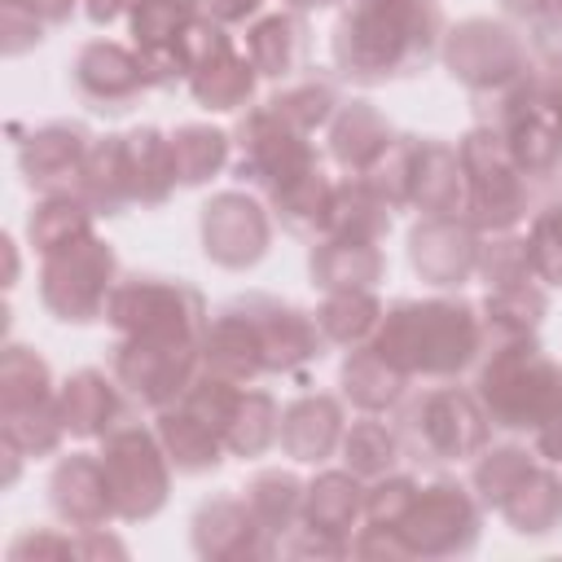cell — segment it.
Here are the masks:
<instances>
[{"label":"cell","mask_w":562,"mask_h":562,"mask_svg":"<svg viewBox=\"0 0 562 562\" xmlns=\"http://www.w3.org/2000/svg\"><path fill=\"white\" fill-rule=\"evenodd\" d=\"M448 66L474 97H492L501 110L531 88L527 48L505 26H492V22L457 26L448 35Z\"/></svg>","instance_id":"obj_8"},{"label":"cell","mask_w":562,"mask_h":562,"mask_svg":"<svg viewBox=\"0 0 562 562\" xmlns=\"http://www.w3.org/2000/svg\"><path fill=\"white\" fill-rule=\"evenodd\" d=\"M391 123L369 105V101H351L338 110L334 127H329V154L338 158V167H347L351 176H364L373 167V158L391 145Z\"/></svg>","instance_id":"obj_23"},{"label":"cell","mask_w":562,"mask_h":562,"mask_svg":"<svg viewBox=\"0 0 562 562\" xmlns=\"http://www.w3.org/2000/svg\"><path fill=\"white\" fill-rule=\"evenodd\" d=\"M303 514H307V527L329 536H342L347 527H356L364 514V492L356 474H321L303 496Z\"/></svg>","instance_id":"obj_27"},{"label":"cell","mask_w":562,"mask_h":562,"mask_svg":"<svg viewBox=\"0 0 562 562\" xmlns=\"http://www.w3.org/2000/svg\"><path fill=\"white\" fill-rule=\"evenodd\" d=\"M193 540H198V553H272V540H263V522L255 518V509L233 496H220L211 505L198 509L193 518Z\"/></svg>","instance_id":"obj_18"},{"label":"cell","mask_w":562,"mask_h":562,"mask_svg":"<svg viewBox=\"0 0 562 562\" xmlns=\"http://www.w3.org/2000/svg\"><path fill=\"white\" fill-rule=\"evenodd\" d=\"M378 321H382V307H378V299L369 294V290H329V299H325V307L316 312V325H321V334L329 338V342H351V347H360L373 329H378Z\"/></svg>","instance_id":"obj_29"},{"label":"cell","mask_w":562,"mask_h":562,"mask_svg":"<svg viewBox=\"0 0 562 562\" xmlns=\"http://www.w3.org/2000/svg\"><path fill=\"white\" fill-rule=\"evenodd\" d=\"M123 145V176H127V193L140 206H158L167 202V193L180 184L176 180V162H171V140H162V132L140 127L119 136Z\"/></svg>","instance_id":"obj_19"},{"label":"cell","mask_w":562,"mask_h":562,"mask_svg":"<svg viewBox=\"0 0 562 562\" xmlns=\"http://www.w3.org/2000/svg\"><path fill=\"white\" fill-rule=\"evenodd\" d=\"M255 75H259V70L250 66L246 53L224 48L220 57H211L206 66H198V70L189 75V88H193V97H198L206 110H237V105L250 101Z\"/></svg>","instance_id":"obj_26"},{"label":"cell","mask_w":562,"mask_h":562,"mask_svg":"<svg viewBox=\"0 0 562 562\" xmlns=\"http://www.w3.org/2000/svg\"><path fill=\"white\" fill-rule=\"evenodd\" d=\"M281 448L294 461H325L334 452V443L342 439V408L329 395H303L285 408L281 430H277Z\"/></svg>","instance_id":"obj_20"},{"label":"cell","mask_w":562,"mask_h":562,"mask_svg":"<svg viewBox=\"0 0 562 562\" xmlns=\"http://www.w3.org/2000/svg\"><path fill=\"white\" fill-rule=\"evenodd\" d=\"M527 250H531V268L536 277L544 281H562V202L544 206L531 224V237H527Z\"/></svg>","instance_id":"obj_35"},{"label":"cell","mask_w":562,"mask_h":562,"mask_svg":"<svg viewBox=\"0 0 562 562\" xmlns=\"http://www.w3.org/2000/svg\"><path fill=\"white\" fill-rule=\"evenodd\" d=\"M373 334H378L373 351L382 360H391L404 378H430V382L457 378L487 338L474 307L452 299L395 303L391 312H382Z\"/></svg>","instance_id":"obj_2"},{"label":"cell","mask_w":562,"mask_h":562,"mask_svg":"<svg viewBox=\"0 0 562 562\" xmlns=\"http://www.w3.org/2000/svg\"><path fill=\"white\" fill-rule=\"evenodd\" d=\"M408 255L430 285H461L479 268L474 224H465L461 215H426L408 237Z\"/></svg>","instance_id":"obj_15"},{"label":"cell","mask_w":562,"mask_h":562,"mask_svg":"<svg viewBox=\"0 0 562 562\" xmlns=\"http://www.w3.org/2000/svg\"><path fill=\"white\" fill-rule=\"evenodd\" d=\"M461 167H465V215L474 228L509 233L531 202L527 171L514 162L501 127H474L461 140Z\"/></svg>","instance_id":"obj_5"},{"label":"cell","mask_w":562,"mask_h":562,"mask_svg":"<svg viewBox=\"0 0 562 562\" xmlns=\"http://www.w3.org/2000/svg\"><path fill=\"white\" fill-rule=\"evenodd\" d=\"M70 79H75L79 101L97 114H127L136 105V97L149 88V70H145L140 53L110 44V40L83 44Z\"/></svg>","instance_id":"obj_11"},{"label":"cell","mask_w":562,"mask_h":562,"mask_svg":"<svg viewBox=\"0 0 562 562\" xmlns=\"http://www.w3.org/2000/svg\"><path fill=\"white\" fill-rule=\"evenodd\" d=\"M0 413H4V443H13L22 457H48L66 435L48 364L22 342L4 347L0 360Z\"/></svg>","instance_id":"obj_4"},{"label":"cell","mask_w":562,"mask_h":562,"mask_svg":"<svg viewBox=\"0 0 562 562\" xmlns=\"http://www.w3.org/2000/svg\"><path fill=\"white\" fill-rule=\"evenodd\" d=\"M123 9H132V0H88V18L92 22H114Z\"/></svg>","instance_id":"obj_37"},{"label":"cell","mask_w":562,"mask_h":562,"mask_svg":"<svg viewBox=\"0 0 562 562\" xmlns=\"http://www.w3.org/2000/svg\"><path fill=\"white\" fill-rule=\"evenodd\" d=\"M158 439H162L171 465L184 470V474L215 470V465L224 461V448H228L224 435H220L198 408H189L184 400H176L171 408H162V417H158Z\"/></svg>","instance_id":"obj_17"},{"label":"cell","mask_w":562,"mask_h":562,"mask_svg":"<svg viewBox=\"0 0 562 562\" xmlns=\"http://www.w3.org/2000/svg\"><path fill=\"white\" fill-rule=\"evenodd\" d=\"M57 408H61V422L70 435L79 439H105L114 426H123V395L119 386L97 373V369H83L75 373L61 391H57Z\"/></svg>","instance_id":"obj_16"},{"label":"cell","mask_w":562,"mask_h":562,"mask_svg":"<svg viewBox=\"0 0 562 562\" xmlns=\"http://www.w3.org/2000/svg\"><path fill=\"white\" fill-rule=\"evenodd\" d=\"M167 461L171 457H167L162 439L132 422H123L105 435L101 465H105L119 518L136 522V518L158 514V505L167 501Z\"/></svg>","instance_id":"obj_9"},{"label":"cell","mask_w":562,"mask_h":562,"mask_svg":"<svg viewBox=\"0 0 562 562\" xmlns=\"http://www.w3.org/2000/svg\"><path fill=\"white\" fill-rule=\"evenodd\" d=\"M88 149H92V136L79 123H48L18 145V167L26 184L40 193H75Z\"/></svg>","instance_id":"obj_13"},{"label":"cell","mask_w":562,"mask_h":562,"mask_svg":"<svg viewBox=\"0 0 562 562\" xmlns=\"http://www.w3.org/2000/svg\"><path fill=\"white\" fill-rule=\"evenodd\" d=\"M334 105H338V92H334V83L329 79H303V83H290L285 92H277L272 101H268V110L277 114V119H285L290 127H299V132H312V127H321V123H329L334 119Z\"/></svg>","instance_id":"obj_34"},{"label":"cell","mask_w":562,"mask_h":562,"mask_svg":"<svg viewBox=\"0 0 562 562\" xmlns=\"http://www.w3.org/2000/svg\"><path fill=\"white\" fill-rule=\"evenodd\" d=\"M435 44L439 9L430 0H351L334 26L338 75L356 83L417 75Z\"/></svg>","instance_id":"obj_1"},{"label":"cell","mask_w":562,"mask_h":562,"mask_svg":"<svg viewBox=\"0 0 562 562\" xmlns=\"http://www.w3.org/2000/svg\"><path fill=\"white\" fill-rule=\"evenodd\" d=\"M48 501H53V514L61 522H70L75 531H97L105 527L119 509H114V492H110V479H105V465L101 457L92 452H70L53 479H48Z\"/></svg>","instance_id":"obj_14"},{"label":"cell","mask_w":562,"mask_h":562,"mask_svg":"<svg viewBox=\"0 0 562 562\" xmlns=\"http://www.w3.org/2000/svg\"><path fill=\"white\" fill-rule=\"evenodd\" d=\"M395 531L404 536L408 553H461L479 536V505L465 496V487L439 479L430 487H417Z\"/></svg>","instance_id":"obj_10"},{"label":"cell","mask_w":562,"mask_h":562,"mask_svg":"<svg viewBox=\"0 0 562 562\" xmlns=\"http://www.w3.org/2000/svg\"><path fill=\"white\" fill-rule=\"evenodd\" d=\"M487 413L479 408L474 395H461L452 386H435L426 395H417L404 408L400 422V443L417 457V461H465L483 448L487 439Z\"/></svg>","instance_id":"obj_6"},{"label":"cell","mask_w":562,"mask_h":562,"mask_svg":"<svg viewBox=\"0 0 562 562\" xmlns=\"http://www.w3.org/2000/svg\"><path fill=\"white\" fill-rule=\"evenodd\" d=\"M509 522H514V531H522V536H544V531H553L558 522H562V479L544 465V457L501 496V505H496Z\"/></svg>","instance_id":"obj_22"},{"label":"cell","mask_w":562,"mask_h":562,"mask_svg":"<svg viewBox=\"0 0 562 562\" xmlns=\"http://www.w3.org/2000/svg\"><path fill=\"white\" fill-rule=\"evenodd\" d=\"M501 4H505L509 13H522V18H536V13H540V9L549 4V0H501Z\"/></svg>","instance_id":"obj_38"},{"label":"cell","mask_w":562,"mask_h":562,"mask_svg":"<svg viewBox=\"0 0 562 562\" xmlns=\"http://www.w3.org/2000/svg\"><path fill=\"white\" fill-rule=\"evenodd\" d=\"M400 448H404V443H400L382 422H373V417L356 422V426L342 435L347 470H351L356 479H382V474L400 461Z\"/></svg>","instance_id":"obj_33"},{"label":"cell","mask_w":562,"mask_h":562,"mask_svg":"<svg viewBox=\"0 0 562 562\" xmlns=\"http://www.w3.org/2000/svg\"><path fill=\"white\" fill-rule=\"evenodd\" d=\"M382 277V255L360 237H325L312 250V281L321 290H369Z\"/></svg>","instance_id":"obj_24"},{"label":"cell","mask_w":562,"mask_h":562,"mask_svg":"<svg viewBox=\"0 0 562 562\" xmlns=\"http://www.w3.org/2000/svg\"><path fill=\"white\" fill-rule=\"evenodd\" d=\"M404 386H408V378H404L391 360H382L373 347H360V351L342 364V391H347L360 408H369V413L391 408V404L404 395Z\"/></svg>","instance_id":"obj_28"},{"label":"cell","mask_w":562,"mask_h":562,"mask_svg":"<svg viewBox=\"0 0 562 562\" xmlns=\"http://www.w3.org/2000/svg\"><path fill=\"white\" fill-rule=\"evenodd\" d=\"M303 496L307 487L294 479V474H281V470H268L259 474L250 487H246V505L255 509V518L263 522V531H294L299 518H303Z\"/></svg>","instance_id":"obj_30"},{"label":"cell","mask_w":562,"mask_h":562,"mask_svg":"<svg viewBox=\"0 0 562 562\" xmlns=\"http://www.w3.org/2000/svg\"><path fill=\"white\" fill-rule=\"evenodd\" d=\"M246 57L268 79H290L307 61V26L299 13H268L246 31Z\"/></svg>","instance_id":"obj_21"},{"label":"cell","mask_w":562,"mask_h":562,"mask_svg":"<svg viewBox=\"0 0 562 562\" xmlns=\"http://www.w3.org/2000/svg\"><path fill=\"white\" fill-rule=\"evenodd\" d=\"M114 285H119V259H114L110 241L83 237V241L66 246V250L44 255L40 294H44V307L57 321L88 325V321L105 316Z\"/></svg>","instance_id":"obj_7"},{"label":"cell","mask_w":562,"mask_h":562,"mask_svg":"<svg viewBox=\"0 0 562 562\" xmlns=\"http://www.w3.org/2000/svg\"><path fill=\"white\" fill-rule=\"evenodd\" d=\"M479 404L492 426L536 435L562 408V373L527 334L492 338L487 364L479 373Z\"/></svg>","instance_id":"obj_3"},{"label":"cell","mask_w":562,"mask_h":562,"mask_svg":"<svg viewBox=\"0 0 562 562\" xmlns=\"http://www.w3.org/2000/svg\"><path fill=\"white\" fill-rule=\"evenodd\" d=\"M4 9L26 13L40 26H57V22H66L75 13V0H4Z\"/></svg>","instance_id":"obj_36"},{"label":"cell","mask_w":562,"mask_h":562,"mask_svg":"<svg viewBox=\"0 0 562 562\" xmlns=\"http://www.w3.org/2000/svg\"><path fill=\"white\" fill-rule=\"evenodd\" d=\"M277 408L263 391H237L233 400V413H228V430H224V443L241 457H255L263 452L272 439H277Z\"/></svg>","instance_id":"obj_32"},{"label":"cell","mask_w":562,"mask_h":562,"mask_svg":"<svg viewBox=\"0 0 562 562\" xmlns=\"http://www.w3.org/2000/svg\"><path fill=\"white\" fill-rule=\"evenodd\" d=\"M281 4H290L294 13H303V9H321V4H334V0H281Z\"/></svg>","instance_id":"obj_39"},{"label":"cell","mask_w":562,"mask_h":562,"mask_svg":"<svg viewBox=\"0 0 562 562\" xmlns=\"http://www.w3.org/2000/svg\"><path fill=\"white\" fill-rule=\"evenodd\" d=\"M228 158V136L215 127H180L171 136V162H176V180L180 184H202L206 176H215Z\"/></svg>","instance_id":"obj_31"},{"label":"cell","mask_w":562,"mask_h":562,"mask_svg":"<svg viewBox=\"0 0 562 562\" xmlns=\"http://www.w3.org/2000/svg\"><path fill=\"white\" fill-rule=\"evenodd\" d=\"M92 206L79 198V193H44V202L31 211L26 220V233H31V246L40 255H53V250H66L83 237H92Z\"/></svg>","instance_id":"obj_25"},{"label":"cell","mask_w":562,"mask_h":562,"mask_svg":"<svg viewBox=\"0 0 562 562\" xmlns=\"http://www.w3.org/2000/svg\"><path fill=\"white\" fill-rule=\"evenodd\" d=\"M202 246L224 268H250L268 250V215L246 193H220L202 206Z\"/></svg>","instance_id":"obj_12"}]
</instances>
